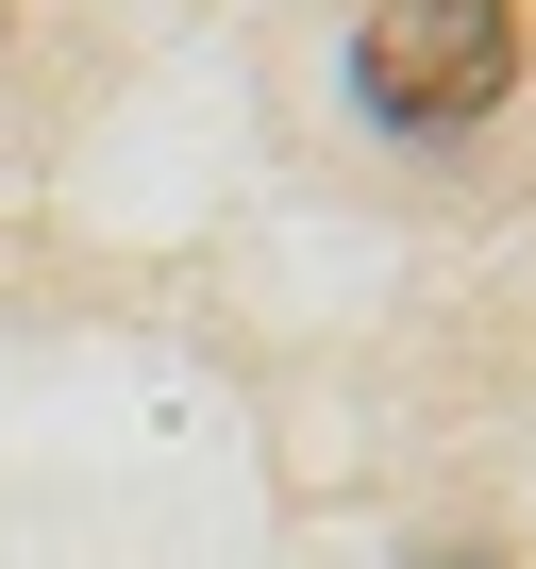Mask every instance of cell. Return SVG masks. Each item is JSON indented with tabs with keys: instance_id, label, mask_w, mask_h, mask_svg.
I'll return each mask as SVG.
<instances>
[{
	"instance_id": "cell-1",
	"label": "cell",
	"mask_w": 536,
	"mask_h": 569,
	"mask_svg": "<svg viewBox=\"0 0 536 569\" xmlns=\"http://www.w3.org/2000/svg\"><path fill=\"white\" fill-rule=\"evenodd\" d=\"M353 84H369V118L453 134V118H486V101L519 84V18H503V0H369Z\"/></svg>"
}]
</instances>
